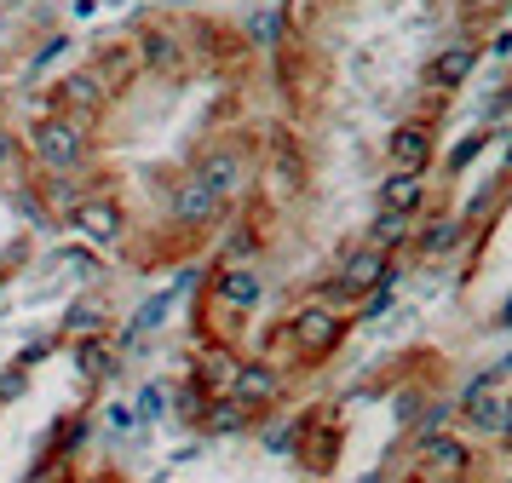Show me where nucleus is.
I'll list each match as a JSON object with an SVG mask.
<instances>
[{"instance_id": "1", "label": "nucleus", "mask_w": 512, "mask_h": 483, "mask_svg": "<svg viewBox=\"0 0 512 483\" xmlns=\"http://www.w3.org/2000/svg\"><path fill=\"white\" fill-rule=\"evenodd\" d=\"M29 156L41 161L47 173H70L75 161L87 156V138H81V121L75 115H41L35 127H29Z\"/></svg>"}, {"instance_id": "2", "label": "nucleus", "mask_w": 512, "mask_h": 483, "mask_svg": "<svg viewBox=\"0 0 512 483\" xmlns=\"http://www.w3.org/2000/svg\"><path fill=\"white\" fill-rule=\"evenodd\" d=\"M415 472H420V483H461L472 472V443L455 432H420L415 437Z\"/></svg>"}, {"instance_id": "3", "label": "nucleus", "mask_w": 512, "mask_h": 483, "mask_svg": "<svg viewBox=\"0 0 512 483\" xmlns=\"http://www.w3.org/2000/svg\"><path fill=\"white\" fill-rule=\"evenodd\" d=\"M282 334L294 340V351H300V357H311V363H317V357H328L334 345L346 340V317H340L334 305H300V311L288 317V328H282Z\"/></svg>"}, {"instance_id": "4", "label": "nucleus", "mask_w": 512, "mask_h": 483, "mask_svg": "<svg viewBox=\"0 0 512 483\" xmlns=\"http://www.w3.org/2000/svg\"><path fill=\"white\" fill-rule=\"evenodd\" d=\"M64 219L70 230H81V242L87 248H116L121 236H127V207L116 196H87V202H70L64 207Z\"/></svg>"}, {"instance_id": "5", "label": "nucleus", "mask_w": 512, "mask_h": 483, "mask_svg": "<svg viewBox=\"0 0 512 483\" xmlns=\"http://www.w3.org/2000/svg\"><path fill=\"white\" fill-rule=\"evenodd\" d=\"M380 282H397V271H392V253H380V248H351L346 259H340V288L334 294L340 299H369Z\"/></svg>"}, {"instance_id": "6", "label": "nucleus", "mask_w": 512, "mask_h": 483, "mask_svg": "<svg viewBox=\"0 0 512 483\" xmlns=\"http://www.w3.org/2000/svg\"><path fill=\"white\" fill-rule=\"evenodd\" d=\"M196 179L208 184L219 202H236V196L248 190V156L231 150V144H219V150H208V156L196 161Z\"/></svg>"}, {"instance_id": "7", "label": "nucleus", "mask_w": 512, "mask_h": 483, "mask_svg": "<svg viewBox=\"0 0 512 483\" xmlns=\"http://www.w3.org/2000/svg\"><path fill=\"white\" fill-rule=\"evenodd\" d=\"M225 397H236L242 409H265V403H277V397H282V368L265 363V357H254V363H236L231 391H225Z\"/></svg>"}, {"instance_id": "8", "label": "nucleus", "mask_w": 512, "mask_h": 483, "mask_svg": "<svg viewBox=\"0 0 512 483\" xmlns=\"http://www.w3.org/2000/svg\"><path fill=\"white\" fill-rule=\"evenodd\" d=\"M484 64V46H472V41H455V46H443L438 58L426 64V87L432 92H461L466 81H472V69Z\"/></svg>"}, {"instance_id": "9", "label": "nucleus", "mask_w": 512, "mask_h": 483, "mask_svg": "<svg viewBox=\"0 0 512 483\" xmlns=\"http://www.w3.org/2000/svg\"><path fill=\"white\" fill-rule=\"evenodd\" d=\"M432 150H438V138L426 121H403L392 138H386V161H392L397 173H426L432 167Z\"/></svg>"}, {"instance_id": "10", "label": "nucleus", "mask_w": 512, "mask_h": 483, "mask_svg": "<svg viewBox=\"0 0 512 483\" xmlns=\"http://www.w3.org/2000/svg\"><path fill=\"white\" fill-rule=\"evenodd\" d=\"M213 294L225 299V305H236V311H254L259 294H265V282H259L254 265H219V276H213Z\"/></svg>"}, {"instance_id": "11", "label": "nucleus", "mask_w": 512, "mask_h": 483, "mask_svg": "<svg viewBox=\"0 0 512 483\" xmlns=\"http://www.w3.org/2000/svg\"><path fill=\"white\" fill-rule=\"evenodd\" d=\"M426 202V173H386V179H380V213H403V219H409V213H415V207Z\"/></svg>"}, {"instance_id": "12", "label": "nucleus", "mask_w": 512, "mask_h": 483, "mask_svg": "<svg viewBox=\"0 0 512 483\" xmlns=\"http://www.w3.org/2000/svg\"><path fill=\"white\" fill-rule=\"evenodd\" d=\"M219 207H225V202H219L208 184L196 179V173H190V179L179 184V190H173V219H179V225H208Z\"/></svg>"}, {"instance_id": "13", "label": "nucleus", "mask_w": 512, "mask_h": 483, "mask_svg": "<svg viewBox=\"0 0 512 483\" xmlns=\"http://www.w3.org/2000/svg\"><path fill=\"white\" fill-rule=\"evenodd\" d=\"M75 368H81V380H116L121 357H116V345H104L98 334H81V345H75Z\"/></svg>"}, {"instance_id": "14", "label": "nucleus", "mask_w": 512, "mask_h": 483, "mask_svg": "<svg viewBox=\"0 0 512 483\" xmlns=\"http://www.w3.org/2000/svg\"><path fill=\"white\" fill-rule=\"evenodd\" d=\"M52 92H58V110H98L104 104V87H98V75H87V69L81 75H64Z\"/></svg>"}, {"instance_id": "15", "label": "nucleus", "mask_w": 512, "mask_h": 483, "mask_svg": "<svg viewBox=\"0 0 512 483\" xmlns=\"http://www.w3.org/2000/svg\"><path fill=\"white\" fill-rule=\"evenodd\" d=\"M461 236H466V225L461 219H432V225L415 236V248L426 253V259H438V253H449V248H461Z\"/></svg>"}, {"instance_id": "16", "label": "nucleus", "mask_w": 512, "mask_h": 483, "mask_svg": "<svg viewBox=\"0 0 512 483\" xmlns=\"http://www.w3.org/2000/svg\"><path fill=\"white\" fill-rule=\"evenodd\" d=\"M271 190H277V196H288V202H294V196H305V161L294 156V150H277V161H271Z\"/></svg>"}, {"instance_id": "17", "label": "nucleus", "mask_w": 512, "mask_h": 483, "mask_svg": "<svg viewBox=\"0 0 512 483\" xmlns=\"http://www.w3.org/2000/svg\"><path fill=\"white\" fill-rule=\"evenodd\" d=\"M139 64L173 75V69L185 64V52H179V41H173V35H144V41H139Z\"/></svg>"}, {"instance_id": "18", "label": "nucleus", "mask_w": 512, "mask_h": 483, "mask_svg": "<svg viewBox=\"0 0 512 483\" xmlns=\"http://www.w3.org/2000/svg\"><path fill=\"white\" fill-rule=\"evenodd\" d=\"M167 305H173V294L144 299L139 311H133V322H127V334H121V340H127V345H139L144 334H156V328H162V317H167Z\"/></svg>"}, {"instance_id": "19", "label": "nucleus", "mask_w": 512, "mask_h": 483, "mask_svg": "<svg viewBox=\"0 0 512 483\" xmlns=\"http://www.w3.org/2000/svg\"><path fill=\"white\" fill-rule=\"evenodd\" d=\"M202 426L219 437H231V432H248V409L236 403V397H219V403H208V414H202Z\"/></svg>"}, {"instance_id": "20", "label": "nucleus", "mask_w": 512, "mask_h": 483, "mask_svg": "<svg viewBox=\"0 0 512 483\" xmlns=\"http://www.w3.org/2000/svg\"><path fill=\"white\" fill-rule=\"evenodd\" d=\"M403 242H409V219H403V213H374V225H369V248L392 253V248H403Z\"/></svg>"}, {"instance_id": "21", "label": "nucleus", "mask_w": 512, "mask_h": 483, "mask_svg": "<svg viewBox=\"0 0 512 483\" xmlns=\"http://www.w3.org/2000/svg\"><path fill=\"white\" fill-rule=\"evenodd\" d=\"M104 322H110V311L93 305V299H75L70 311H64V328L70 334H104Z\"/></svg>"}, {"instance_id": "22", "label": "nucleus", "mask_w": 512, "mask_h": 483, "mask_svg": "<svg viewBox=\"0 0 512 483\" xmlns=\"http://www.w3.org/2000/svg\"><path fill=\"white\" fill-rule=\"evenodd\" d=\"M52 271H70L75 282H93L98 259H93V253H81V248H58V253H52Z\"/></svg>"}, {"instance_id": "23", "label": "nucleus", "mask_w": 512, "mask_h": 483, "mask_svg": "<svg viewBox=\"0 0 512 483\" xmlns=\"http://www.w3.org/2000/svg\"><path fill=\"white\" fill-rule=\"evenodd\" d=\"M208 403H213V397L202 386H179V391H173V409H179V420H196V426H202Z\"/></svg>"}, {"instance_id": "24", "label": "nucleus", "mask_w": 512, "mask_h": 483, "mask_svg": "<svg viewBox=\"0 0 512 483\" xmlns=\"http://www.w3.org/2000/svg\"><path fill=\"white\" fill-rule=\"evenodd\" d=\"M18 167H24V144L0 127V184H18Z\"/></svg>"}, {"instance_id": "25", "label": "nucleus", "mask_w": 512, "mask_h": 483, "mask_svg": "<svg viewBox=\"0 0 512 483\" xmlns=\"http://www.w3.org/2000/svg\"><path fill=\"white\" fill-rule=\"evenodd\" d=\"M231 374H236V357L213 351V357H208V374H202V391H231Z\"/></svg>"}, {"instance_id": "26", "label": "nucleus", "mask_w": 512, "mask_h": 483, "mask_svg": "<svg viewBox=\"0 0 512 483\" xmlns=\"http://www.w3.org/2000/svg\"><path fill=\"white\" fill-rule=\"evenodd\" d=\"M484 144H489L484 133H466L461 144H455V150H449V173H466V167H472V161L484 156Z\"/></svg>"}, {"instance_id": "27", "label": "nucleus", "mask_w": 512, "mask_h": 483, "mask_svg": "<svg viewBox=\"0 0 512 483\" xmlns=\"http://www.w3.org/2000/svg\"><path fill=\"white\" fill-rule=\"evenodd\" d=\"M162 414H167V386H144L133 420H144V426H150V420H162Z\"/></svg>"}, {"instance_id": "28", "label": "nucleus", "mask_w": 512, "mask_h": 483, "mask_svg": "<svg viewBox=\"0 0 512 483\" xmlns=\"http://www.w3.org/2000/svg\"><path fill=\"white\" fill-rule=\"evenodd\" d=\"M277 35H282L277 12H254V18H248V41L254 46H277Z\"/></svg>"}, {"instance_id": "29", "label": "nucleus", "mask_w": 512, "mask_h": 483, "mask_svg": "<svg viewBox=\"0 0 512 483\" xmlns=\"http://www.w3.org/2000/svg\"><path fill=\"white\" fill-rule=\"evenodd\" d=\"M254 248H259V236H254L248 225H242V230L231 236V242H225V265H236V259H254Z\"/></svg>"}, {"instance_id": "30", "label": "nucleus", "mask_w": 512, "mask_h": 483, "mask_svg": "<svg viewBox=\"0 0 512 483\" xmlns=\"http://www.w3.org/2000/svg\"><path fill=\"white\" fill-rule=\"evenodd\" d=\"M70 478V466H64V455H47L41 460V466H35V472H29L24 483H64Z\"/></svg>"}, {"instance_id": "31", "label": "nucleus", "mask_w": 512, "mask_h": 483, "mask_svg": "<svg viewBox=\"0 0 512 483\" xmlns=\"http://www.w3.org/2000/svg\"><path fill=\"white\" fill-rule=\"evenodd\" d=\"M24 391H29V374L12 363L6 374H0V403H12V397H24Z\"/></svg>"}, {"instance_id": "32", "label": "nucleus", "mask_w": 512, "mask_h": 483, "mask_svg": "<svg viewBox=\"0 0 512 483\" xmlns=\"http://www.w3.org/2000/svg\"><path fill=\"white\" fill-rule=\"evenodd\" d=\"M472 6H478V12H501V6H507V0H472Z\"/></svg>"}, {"instance_id": "33", "label": "nucleus", "mask_w": 512, "mask_h": 483, "mask_svg": "<svg viewBox=\"0 0 512 483\" xmlns=\"http://www.w3.org/2000/svg\"><path fill=\"white\" fill-rule=\"evenodd\" d=\"M495 322H501V328H512V299L501 305V317H495Z\"/></svg>"}, {"instance_id": "34", "label": "nucleus", "mask_w": 512, "mask_h": 483, "mask_svg": "<svg viewBox=\"0 0 512 483\" xmlns=\"http://www.w3.org/2000/svg\"><path fill=\"white\" fill-rule=\"evenodd\" d=\"M507 167H512V144H507Z\"/></svg>"}, {"instance_id": "35", "label": "nucleus", "mask_w": 512, "mask_h": 483, "mask_svg": "<svg viewBox=\"0 0 512 483\" xmlns=\"http://www.w3.org/2000/svg\"><path fill=\"white\" fill-rule=\"evenodd\" d=\"M93 483H116V478H93Z\"/></svg>"}, {"instance_id": "36", "label": "nucleus", "mask_w": 512, "mask_h": 483, "mask_svg": "<svg viewBox=\"0 0 512 483\" xmlns=\"http://www.w3.org/2000/svg\"><path fill=\"white\" fill-rule=\"evenodd\" d=\"M507 414H512V403H507Z\"/></svg>"}, {"instance_id": "37", "label": "nucleus", "mask_w": 512, "mask_h": 483, "mask_svg": "<svg viewBox=\"0 0 512 483\" xmlns=\"http://www.w3.org/2000/svg\"><path fill=\"white\" fill-rule=\"evenodd\" d=\"M64 483H70V478H64Z\"/></svg>"}]
</instances>
